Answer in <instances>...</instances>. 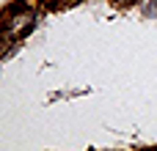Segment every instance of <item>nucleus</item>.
Returning <instances> with one entry per match:
<instances>
[]
</instances>
